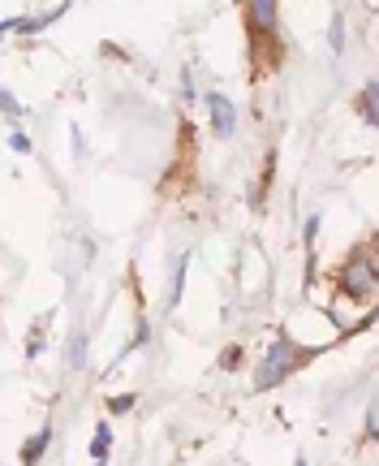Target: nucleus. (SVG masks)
<instances>
[{
    "label": "nucleus",
    "mask_w": 379,
    "mask_h": 466,
    "mask_svg": "<svg viewBox=\"0 0 379 466\" xmlns=\"http://www.w3.org/2000/svg\"><path fill=\"white\" fill-rule=\"evenodd\" d=\"M302 362V350L289 341V337H281V341H272V350H267V358H263V367H259V389H272L276 380H285L293 367Z\"/></svg>",
    "instance_id": "1"
},
{
    "label": "nucleus",
    "mask_w": 379,
    "mask_h": 466,
    "mask_svg": "<svg viewBox=\"0 0 379 466\" xmlns=\"http://www.w3.org/2000/svg\"><path fill=\"white\" fill-rule=\"evenodd\" d=\"M345 289H349V294H375V259H370V255L349 259V268H345Z\"/></svg>",
    "instance_id": "2"
},
{
    "label": "nucleus",
    "mask_w": 379,
    "mask_h": 466,
    "mask_svg": "<svg viewBox=\"0 0 379 466\" xmlns=\"http://www.w3.org/2000/svg\"><path fill=\"white\" fill-rule=\"evenodd\" d=\"M207 109H211V126H215V134H220V138H229V134L237 130V109H233V99H225L220 91H211V95H207Z\"/></svg>",
    "instance_id": "3"
},
{
    "label": "nucleus",
    "mask_w": 379,
    "mask_h": 466,
    "mask_svg": "<svg viewBox=\"0 0 379 466\" xmlns=\"http://www.w3.org/2000/svg\"><path fill=\"white\" fill-rule=\"evenodd\" d=\"M276 5H272V0H254V5H246V22L254 26V30H272L276 26Z\"/></svg>",
    "instance_id": "4"
},
{
    "label": "nucleus",
    "mask_w": 379,
    "mask_h": 466,
    "mask_svg": "<svg viewBox=\"0 0 379 466\" xmlns=\"http://www.w3.org/2000/svg\"><path fill=\"white\" fill-rule=\"evenodd\" d=\"M47 440H52V428H39V436H30V440L22 445V462H26V466H39V457H43Z\"/></svg>",
    "instance_id": "5"
},
{
    "label": "nucleus",
    "mask_w": 379,
    "mask_h": 466,
    "mask_svg": "<svg viewBox=\"0 0 379 466\" xmlns=\"http://www.w3.org/2000/svg\"><path fill=\"white\" fill-rule=\"evenodd\" d=\"M108 449H113V432H108V423H99V428H95V440H91V457L103 462Z\"/></svg>",
    "instance_id": "6"
},
{
    "label": "nucleus",
    "mask_w": 379,
    "mask_h": 466,
    "mask_svg": "<svg viewBox=\"0 0 379 466\" xmlns=\"http://www.w3.org/2000/svg\"><path fill=\"white\" fill-rule=\"evenodd\" d=\"M362 117L375 121V82H366V91H362Z\"/></svg>",
    "instance_id": "7"
},
{
    "label": "nucleus",
    "mask_w": 379,
    "mask_h": 466,
    "mask_svg": "<svg viewBox=\"0 0 379 466\" xmlns=\"http://www.w3.org/2000/svg\"><path fill=\"white\" fill-rule=\"evenodd\" d=\"M82 354H86V337H78V341L69 345V362H74V367H82V362H86Z\"/></svg>",
    "instance_id": "8"
},
{
    "label": "nucleus",
    "mask_w": 379,
    "mask_h": 466,
    "mask_svg": "<svg viewBox=\"0 0 379 466\" xmlns=\"http://www.w3.org/2000/svg\"><path fill=\"white\" fill-rule=\"evenodd\" d=\"M0 109H5L9 117H22V109H18V99H13L9 91H0Z\"/></svg>",
    "instance_id": "9"
},
{
    "label": "nucleus",
    "mask_w": 379,
    "mask_h": 466,
    "mask_svg": "<svg viewBox=\"0 0 379 466\" xmlns=\"http://www.w3.org/2000/svg\"><path fill=\"white\" fill-rule=\"evenodd\" d=\"M181 281H186V259L177 264V277H173V298H169V302H177V298H181Z\"/></svg>",
    "instance_id": "10"
},
{
    "label": "nucleus",
    "mask_w": 379,
    "mask_h": 466,
    "mask_svg": "<svg viewBox=\"0 0 379 466\" xmlns=\"http://www.w3.org/2000/svg\"><path fill=\"white\" fill-rule=\"evenodd\" d=\"M9 147H13V151H30V138H26V134H13Z\"/></svg>",
    "instance_id": "11"
},
{
    "label": "nucleus",
    "mask_w": 379,
    "mask_h": 466,
    "mask_svg": "<svg viewBox=\"0 0 379 466\" xmlns=\"http://www.w3.org/2000/svg\"><path fill=\"white\" fill-rule=\"evenodd\" d=\"M130 406H134V393H125V397H117V401H113V410H117V414H125Z\"/></svg>",
    "instance_id": "12"
},
{
    "label": "nucleus",
    "mask_w": 379,
    "mask_h": 466,
    "mask_svg": "<svg viewBox=\"0 0 379 466\" xmlns=\"http://www.w3.org/2000/svg\"><path fill=\"white\" fill-rule=\"evenodd\" d=\"M9 30H18V22H0V39H5Z\"/></svg>",
    "instance_id": "13"
},
{
    "label": "nucleus",
    "mask_w": 379,
    "mask_h": 466,
    "mask_svg": "<svg viewBox=\"0 0 379 466\" xmlns=\"http://www.w3.org/2000/svg\"><path fill=\"white\" fill-rule=\"evenodd\" d=\"M95 466H108V462H95Z\"/></svg>",
    "instance_id": "14"
}]
</instances>
